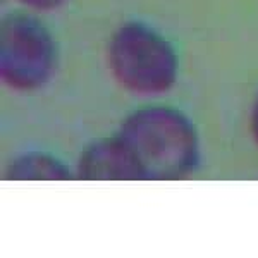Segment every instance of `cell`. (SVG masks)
<instances>
[{"mask_svg":"<svg viewBox=\"0 0 258 258\" xmlns=\"http://www.w3.org/2000/svg\"><path fill=\"white\" fill-rule=\"evenodd\" d=\"M105 64L120 88L147 100L170 93L181 74L176 45L143 19L122 21L110 33L105 45Z\"/></svg>","mask_w":258,"mask_h":258,"instance_id":"2","label":"cell"},{"mask_svg":"<svg viewBox=\"0 0 258 258\" xmlns=\"http://www.w3.org/2000/svg\"><path fill=\"white\" fill-rule=\"evenodd\" d=\"M122 138L140 181H181L202 164V140L195 120L170 103L150 102L120 120Z\"/></svg>","mask_w":258,"mask_h":258,"instance_id":"1","label":"cell"},{"mask_svg":"<svg viewBox=\"0 0 258 258\" xmlns=\"http://www.w3.org/2000/svg\"><path fill=\"white\" fill-rule=\"evenodd\" d=\"M21 6L28 11L38 12V14H48L62 9L69 0H18Z\"/></svg>","mask_w":258,"mask_h":258,"instance_id":"6","label":"cell"},{"mask_svg":"<svg viewBox=\"0 0 258 258\" xmlns=\"http://www.w3.org/2000/svg\"><path fill=\"white\" fill-rule=\"evenodd\" d=\"M59 41L41 14L11 11L0 21V80L14 93L47 88L59 69Z\"/></svg>","mask_w":258,"mask_h":258,"instance_id":"3","label":"cell"},{"mask_svg":"<svg viewBox=\"0 0 258 258\" xmlns=\"http://www.w3.org/2000/svg\"><path fill=\"white\" fill-rule=\"evenodd\" d=\"M74 177L81 181H140L135 160L117 131L85 145L74 164Z\"/></svg>","mask_w":258,"mask_h":258,"instance_id":"4","label":"cell"},{"mask_svg":"<svg viewBox=\"0 0 258 258\" xmlns=\"http://www.w3.org/2000/svg\"><path fill=\"white\" fill-rule=\"evenodd\" d=\"M74 177V169L59 155L47 150H28L9 162L6 179L9 181H68Z\"/></svg>","mask_w":258,"mask_h":258,"instance_id":"5","label":"cell"},{"mask_svg":"<svg viewBox=\"0 0 258 258\" xmlns=\"http://www.w3.org/2000/svg\"><path fill=\"white\" fill-rule=\"evenodd\" d=\"M248 127H249V135H251L253 143H255L258 148V93L251 103V109H249Z\"/></svg>","mask_w":258,"mask_h":258,"instance_id":"7","label":"cell"}]
</instances>
